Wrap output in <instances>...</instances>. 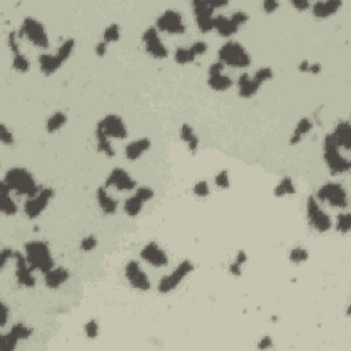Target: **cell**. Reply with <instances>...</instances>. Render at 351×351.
<instances>
[{
    "instance_id": "6da1fadb",
    "label": "cell",
    "mask_w": 351,
    "mask_h": 351,
    "mask_svg": "<svg viewBox=\"0 0 351 351\" xmlns=\"http://www.w3.org/2000/svg\"><path fill=\"white\" fill-rule=\"evenodd\" d=\"M6 184L17 195L24 197H34L40 191L37 183L34 180L33 174L24 167H11L5 176Z\"/></svg>"
},
{
    "instance_id": "7a4b0ae2",
    "label": "cell",
    "mask_w": 351,
    "mask_h": 351,
    "mask_svg": "<svg viewBox=\"0 0 351 351\" xmlns=\"http://www.w3.org/2000/svg\"><path fill=\"white\" fill-rule=\"evenodd\" d=\"M25 257L29 266L33 270L46 275L54 268V259L51 255L50 247L43 240H32L25 244Z\"/></svg>"
},
{
    "instance_id": "3957f363",
    "label": "cell",
    "mask_w": 351,
    "mask_h": 351,
    "mask_svg": "<svg viewBox=\"0 0 351 351\" xmlns=\"http://www.w3.org/2000/svg\"><path fill=\"white\" fill-rule=\"evenodd\" d=\"M324 161L334 176L347 173L351 169V162L340 154V148L335 142L332 133L326 134L324 139Z\"/></svg>"
},
{
    "instance_id": "277c9868",
    "label": "cell",
    "mask_w": 351,
    "mask_h": 351,
    "mask_svg": "<svg viewBox=\"0 0 351 351\" xmlns=\"http://www.w3.org/2000/svg\"><path fill=\"white\" fill-rule=\"evenodd\" d=\"M218 62L230 67H247L250 66L251 58L240 43L228 42L218 50Z\"/></svg>"
},
{
    "instance_id": "5b68a950",
    "label": "cell",
    "mask_w": 351,
    "mask_h": 351,
    "mask_svg": "<svg viewBox=\"0 0 351 351\" xmlns=\"http://www.w3.org/2000/svg\"><path fill=\"white\" fill-rule=\"evenodd\" d=\"M20 37H25L30 44L38 48H48L50 47V38L47 34V30L42 22L37 21L33 17H26L22 21L21 29H20Z\"/></svg>"
},
{
    "instance_id": "8992f818",
    "label": "cell",
    "mask_w": 351,
    "mask_h": 351,
    "mask_svg": "<svg viewBox=\"0 0 351 351\" xmlns=\"http://www.w3.org/2000/svg\"><path fill=\"white\" fill-rule=\"evenodd\" d=\"M318 201L325 202L332 207L336 209H347L348 206V198H347L346 189L338 183H326L317 191Z\"/></svg>"
},
{
    "instance_id": "52a82bcc",
    "label": "cell",
    "mask_w": 351,
    "mask_h": 351,
    "mask_svg": "<svg viewBox=\"0 0 351 351\" xmlns=\"http://www.w3.org/2000/svg\"><path fill=\"white\" fill-rule=\"evenodd\" d=\"M306 213H307V220H309L310 226L314 230H317L320 233H325V232L330 229V226H332L330 217L320 207L317 199L314 197H310L307 199Z\"/></svg>"
},
{
    "instance_id": "ba28073f",
    "label": "cell",
    "mask_w": 351,
    "mask_h": 351,
    "mask_svg": "<svg viewBox=\"0 0 351 351\" xmlns=\"http://www.w3.org/2000/svg\"><path fill=\"white\" fill-rule=\"evenodd\" d=\"M193 270V263L188 259H185L183 262L169 275V276L163 277L162 280L159 281L158 291L159 294H169L173 289H176L179 285L183 283L185 277L188 276L189 273Z\"/></svg>"
},
{
    "instance_id": "9c48e42d",
    "label": "cell",
    "mask_w": 351,
    "mask_h": 351,
    "mask_svg": "<svg viewBox=\"0 0 351 351\" xmlns=\"http://www.w3.org/2000/svg\"><path fill=\"white\" fill-rule=\"evenodd\" d=\"M54 197V191L51 188H40L34 197H30L26 199L24 205V213L29 220L37 218L40 214L47 209V206Z\"/></svg>"
},
{
    "instance_id": "30bf717a",
    "label": "cell",
    "mask_w": 351,
    "mask_h": 351,
    "mask_svg": "<svg viewBox=\"0 0 351 351\" xmlns=\"http://www.w3.org/2000/svg\"><path fill=\"white\" fill-rule=\"evenodd\" d=\"M96 129H99L102 133L107 136L109 139H118L124 140L128 138V129H126L125 122L122 121L121 117L115 114H109L98 124Z\"/></svg>"
},
{
    "instance_id": "8fae6325",
    "label": "cell",
    "mask_w": 351,
    "mask_h": 351,
    "mask_svg": "<svg viewBox=\"0 0 351 351\" xmlns=\"http://www.w3.org/2000/svg\"><path fill=\"white\" fill-rule=\"evenodd\" d=\"M157 28L169 34H183L185 32L183 15L176 10H166L161 14L157 18Z\"/></svg>"
},
{
    "instance_id": "7c38bea8",
    "label": "cell",
    "mask_w": 351,
    "mask_h": 351,
    "mask_svg": "<svg viewBox=\"0 0 351 351\" xmlns=\"http://www.w3.org/2000/svg\"><path fill=\"white\" fill-rule=\"evenodd\" d=\"M125 277L130 287L139 291H148L151 288L150 279L147 273L140 268L138 261H129L125 266Z\"/></svg>"
},
{
    "instance_id": "4fadbf2b",
    "label": "cell",
    "mask_w": 351,
    "mask_h": 351,
    "mask_svg": "<svg viewBox=\"0 0 351 351\" xmlns=\"http://www.w3.org/2000/svg\"><path fill=\"white\" fill-rule=\"evenodd\" d=\"M143 43L146 47V51L150 56L154 59H165L169 55V51L159 37L158 30L155 28H148L143 33Z\"/></svg>"
},
{
    "instance_id": "5bb4252c",
    "label": "cell",
    "mask_w": 351,
    "mask_h": 351,
    "mask_svg": "<svg viewBox=\"0 0 351 351\" xmlns=\"http://www.w3.org/2000/svg\"><path fill=\"white\" fill-rule=\"evenodd\" d=\"M14 261H15V279H17L18 284L21 287H26V288L34 287L36 279L32 275L33 269L29 266L25 255H22V252H20V251H15Z\"/></svg>"
},
{
    "instance_id": "9a60e30c",
    "label": "cell",
    "mask_w": 351,
    "mask_h": 351,
    "mask_svg": "<svg viewBox=\"0 0 351 351\" xmlns=\"http://www.w3.org/2000/svg\"><path fill=\"white\" fill-rule=\"evenodd\" d=\"M106 187H114L118 191H132L136 188V180L122 167H115L106 179Z\"/></svg>"
},
{
    "instance_id": "2e32d148",
    "label": "cell",
    "mask_w": 351,
    "mask_h": 351,
    "mask_svg": "<svg viewBox=\"0 0 351 351\" xmlns=\"http://www.w3.org/2000/svg\"><path fill=\"white\" fill-rule=\"evenodd\" d=\"M140 257H142L143 261H146L148 265L154 266V268H163L169 263V258H167L165 250L161 248L158 243L155 242L147 243L146 246L143 247V250L140 251Z\"/></svg>"
},
{
    "instance_id": "e0dca14e",
    "label": "cell",
    "mask_w": 351,
    "mask_h": 351,
    "mask_svg": "<svg viewBox=\"0 0 351 351\" xmlns=\"http://www.w3.org/2000/svg\"><path fill=\"white\" fill-rule=\"evenodd\" d=\"M209 87L214 91L218 92H224L226 89H229L232 87L233 81L230 80V77L224 73V65L221 62H214L209 69V80H207Z\"/></svg>"
},
{
    "instance_id": "ac0fdd59",
    "label": "cell",
    "mask_w": 351,
    "mask_h": 351,
    "mask_svg": "<svg viewBox=\"0 0 351 351\" xmlns=\"http://www.w3.org/2000/svg\"><path fill=\"white\" fill-rule=\"evenodd\" d=\"M207 51V44L205 42L193 43L189 48H177L174 52V61L179 65H187V63L193 62L198 56H202Z\"/></svg>"
},
{
    "instance_id": "d6986e66",
    "label": "cell",
    "mask_w": 351,
    "mask_h": 351,
    "mask_svg": "<svg viewBox=\"0 0 351 351\" xmlns=\"http://www.w3.org/2000/svg\"><path fill=\"white\" fill-rule=\"evenodd\" d=\"M335 142L339 146V148L350 151L351 150V125L347 121H340L335 128L334 133Z\"/></svg>"
},
{
    "instance_id": "ffe728a7",
    "label": "cell",
    "mask_w": 351,
    "mask_h": 351,
    "mask_svg": "<svg viewBox=\"0 0 351 351\" xmlns=\"http://www.w3.org/2000/svg\"><path fill=\"white\" fill-rule=\"evenodd\" d=\"M11 193V189L9 188V185L6 184L5 181L0 183V211L5 214V216H15L18 211L17 203L11 199L10 197Z\"/></svg>"
},
{
    "instance_id": "44dd1931",
    "label": "cell",
    "mask_w": 351,
    "mask_h": 351,
    "mask_svg": "<svg viewBox=\"0 0 351 351\" xmlns=\"http://www.w3.org/2000/svg\"><path fill=\"white\" fill-rule=\"evenodd\" d=\"M342 2L339 0H328V2H317L311 7V13L316 18H328L338 13V10L342 7Z\"/></svg>"
},
{
    "instance_id": "7402d4cb",
    "label": "cell",
    "mask_w": 351,
    "mask_h": 351,
    "mask_svg": "<svg viewBox=\"0 0 351 351\" xmlns=\"http://www.w3.org/2000/svg\"><path fill=\"white\" fill-rule=\"evenodd\" d=\"M151 142L150 139L142 138L134 140V142L129 143L128 146L125 147V157L128 161H138L140 157H143L144 152L150 150Z\"/></svg>"
},
{
    "instance_id": "603a6c76",
    "label": "cell",
    "mask_w": 351,
    "mask_h": 351,
    "mask_svg": "<svg viewBox=\"0 0 351 351\" xmlns=\"http://www.w3.org/2000/svg\"><path fill=\"white\" fill-rule=\"evenodd\" d=\"M69 280V270L65 268H52L44 275L46 285L51 289L59 288Z\"/></svg>"
},
{
    "instance_id": "cb8c5ba5",
    "label": "cell",
    "mask_w": 351,
    "mask_h": 351,
    "mask_svg": "<svg viewBox=\"0 0 351 351\" xmlns=\"http://www.w3.org/2000/svg\"><path fill=\"white\" fill-rule=\"evenodd\" d=\"M259 85L254 79H251L250 75L244 73L239 77L238 80V89H239V95L244 99H248V98H252L255 93L258 92Z\"/></svg>"
},
{
    "instance_id": "d4e9b609",
    "label": "cell",
    "mask_w": 351,
    "mask_h": 351,
    "mask_svg": "<svg viewBox=\"0 0 351 351\" xmlns=\"http://www.w3.org/2000/svg\"><path fill=\"white\" fill-rule=\"evenodd\" d=\"M96 199L102 211L107 216H113L118 209L117 201L113 197H110L109 192L106 191V187H99L96 191Z\"/></svg>"
},
{
    "instance_id": "484cf974",
    "label": "cell",
    "mask_w": 351,
    "mask_h": 351,
    "mask_svg": "<svg viewBox=\"0 0 351 351\" xmlns=\"http://www.w3.org/2000/svg\"><path fill=\"white\" fill-rule=\"evenodd\" d=\"M38 66H40L43 74L51 75L54 74L55 71H58L59 67L62 66V62L56 55L43 54L38 56Z\"/></svg>"
},
{
    "instance_id": "4316f807",
    "label": "cell",
    "mask_w": 351,
    "mask_h": 351,
    "mask_svg": "<svg viewBox=\"0 0 351 351\" xmlns=\"http://www.w3.org/2000/svg\"><path fill=\"white\" fill-rule=\"evenodd\" d=\"M313 129V122L311 120L307 117L301 118V121L298 122V125L295 126L292 134H291V139H289V144L291 146H297L299 143L303 140L306 134H309Z\"/></svg>"
},
{
    "instance_id": "83f0119b",
    "label": "cell",
    "mask_w": 351,
    "mask_h": 351,
    "mask_svg": "<svg viewBox=\"0 0 351 351\" xmlns=\"http://www.w3.org/2000/svg\"><path fill=\"white\" fill-rule=\"evenodd\" d=\"M214 30H217L218 34L222 37H230L239 30V28L235 25L232 20L225 15H218L214 18Z\"/></svg>"
},
{
    "instance_id": "f1b7e54d",
    "label": "cell",
    "mask_w": 351,
    "mask_h": 351,
    "mask_svg": "<svg viewBox=\"0 0 351 351\" xmlns=\"http://www.w3.org/2000/svg\"><path fill=\"white\" fill-rule=\"evenodd\" d=\"M180 138L185 143V146L188 147V150L195 154L199 147V139H198L195 130L192 129V126L189 124H183L180 129Z\"/></svg>"
},
{
    "instance_id": "f546056e",
    "label": "cell",
    "mask_w": 351,
    "mask_h": 351,
    "mask_svg": "<svg viewBox=\"0 0 351 351\" xmlns=\"http://www.w3.org/2000/svg\"><path fill=\"white\" fill-rule=\"evenodd\" d=\"M7 334H9L10 338L18 343L20 340L29 339L32 336V334H33V329L29 328V326H26L25 324H22V322H18V324H14L13 328Z\"/></svg>"
},
{
    "instance_id": "4dcf8cb0",
    "label": "cell",
    "mask_w": 351,
    "mask_h": 351,
    "mask_svg": "<svg viewBox=\"0 0 351 351\" xmlns=\"http://www.w3.org/2000/svg\"><path fill=\"white\" fill-rule=\"evenodd\" d=\"M295 193H297V187L294 184L291 177H284L275 188V195L277 198L288 197V195H295Z\"/></svg>"
},
{
    "instance_id": "1f68e13d",
    "label": "cell",
    "mask_w": 351,
    "mask_h": 351,
    "mask_svg": "<svg viewBox=\"0 0 351 351\" xmlns=\"http://www.w3.org/2000/svg\"><path fill=\"white\" fill-rule=\"evenodd\" d=\"M66 122H67L66 114L62 113V111H56V113H54L50 118H48L46 128L50 133H55V132H58V130L61 129V128H62Z\"/></svg>"
},
{
    "instance_id": "d6a6232c",
    "label": "cell",
    "mask_w": 351,
    "mask_h": 351,
    "mask_svg": "<svg viewBox=\"0 0 351 351\" xmlns=\"http://www.w3.org/2000/svg\"><path fill=\"white\" fill-rule=\"evenodd\" d=\"M143 205H144V202H143L140 198L136 197V195H133V197L128 198L125 201V203H124V211H125L129 217H136V216H139L140 211H142Z\"/></svg>"
},
{
    "instance_id": "836d02e7",
    "label": "cell",
    "mask_w": 351,
    "mask_h": 351,
    "mask_svg": "<svg viewBox=\"0 0 351 351\" xmlns=\"http://www.w3.org/2000/svg\"><path fill=\"white\" fill-rule=\"evenodd\" d=\"M95 136H96L98 150L101 151V152H103L106 157H111V158H113L114 155H115V151H114L113 146H111V143H110V139L102 133L99 129L95 130Z\"/></svg>"
},
{
    "instance_id": "e575fe53",
    "label": "cell",
    "mask_w": 351,
    "mask_h": 351,
    "mask_svg": "<svg viewBox=\"0 0 351 351\" xmlns=\"http://www.w3.org/2000/svg\"><path fill=\"white\" fill-rule=\"evenodd\" d=\"M246 262H247L246 251H239L238 255H236V258H235V261L230 263V266H229L230 275H233V276H236V277L242 276L243 266L246 265Z\"/></svg>"
},
{
    "instance_id": "d590c367",
    "label": "cell",
    "mask_w": 351,
    "mask_h": 351,
    "mask_svg": "<svg viewBox=\"0 0 351 351\" xmlns=\"http://www.w3.org/2000/svg\"><path fill=\"white\" fill-rule=\"evenodd\" d=\"M74 38H67V40H65V42L61 44V47H59L58 51H56V54H55L59 59H61V62H66L67 59L70 58L71 52L74 50Z\"/></svg>"
},
{
    "instance_id": "8d00e7d4",
    "label": "cell",
    "mask_w": 351,
    "mask_h": 351,
    "mask_svg": "<svg viewBox=\"0 0 351 351\" xmlns=\"http://www.w3.org/2000/svg\"><path fill=\"white\" fill-rule=\"evenodd\" d=\"M192 10L195 17H202V15H213L214 10L211 9L209 2H202V0H193Z\"/></svg>"
},
{
    "instance_id": "74e56055",
    "label": "cell",
    "mask_w": 351,
    "mask_h": 351,
    "mask_svg": "<svg viewBox=\"0 0 351 351\" xmlns=\"http://www.w3.org/2000/svg\"><path fill=\"white\" fill-rule=\"evenodd\" d=\"M309 259V252L303 247H295L289 251V261L294 265H302Z\"/></svg>"
},
{
    "instance_id": "f35d334b",
    "label": "cell",
    "mask_w": 351,
    "mask_h": 351,
    "mask_svg": "<svg viewBox=\"0 0 351 351\" xmlns=\"http://www.w3.org/2000/svg\"><path fill=\"white\" fill-rule=\"evenodd\" d=\"M13 67L14 70L20 71V73H26L30 69V63L25 55L22 52H18V54L13 55Z\"/></svg>"
},
{
    "instance_id": "ab89813d",
    "label": "cell",
    "mask_w": 351,
    "mask_h": 351,
    "mask_svg": "<svg viewBox=\"0 0 351 351\" xmlns=\"http://www.w3.org/2000/svg\"><path fill=\"white\" fill-rule=\"evenodd\" d=\"M121 37V30H120V26L117 24H113L106 28L105 33H103V42L106 44H110V43H115L120 40Z\"/></svg>"
},
{
    "instance_id": "60d3db41",
    "label": "cell",
    "mask_w": 351,
    "mask_h": 351,
    "mask_svg": "<svg viewBox=\"0 0 351 351\" xmlns=\"http://www.w3.org/2000/svg\"><path fill=\"white\" fill-rule=\"evenodd\" d=\"M351 228V216L348 213L339 214L336 220V230L340 233H348Z\"/></svg>"
},
{
    "instance_id": "b9f144b4",
    "label": "cell",
    "mask_w": 351,
    "mask_h": 351,
    "mask_svg": "<svg viewBox=\"0 0 351 351\" xmlns=\"http://www.w3.org/2000/svg\"><path fill=\"white\" fill-rule=\"evenodd\" d=\"M197 18V25L199 28L201 32L203 33H207V32H211L214 30V17L213 15H202V17H195Z\"/></svg>"
},
{
    "instance_id": "7bdbcfd3",
    "label": "cell",
    "mask_w": 351,
    "mask_h": 351,
    "mask_svg": "<svg viewBox=\"0 0 351 351\" xmlns=\"http://www.w3.org/2000/svg\"><path fill=\"white\" fill-rule=\"evenodd\" d=\"M252 79H254L259 85H262L263 83H266V81L273 79V70L270 67H261V69H258V70L255 71V74L252 75Z\"/></svg>"
},
{
    "instance_id": "ee69618b",
    "label": "cell",
    "mask_w": 351,
    "mask_h": 351,
    "mask_svg": "<svg viewBox=\"0 0 351 351\" xmlns=\"http://www.w3.org/2000/svg\"><path fill=\"white\" fill-rule=\"evenodd\" d=\"M214 183L217 185L218 188L222 189H228L230 187V179H229V173L228 170H221L218 171L216 179H214Z\"/></svg>"
},
{
    "instance_id": "f6af8a7d",
    "label": "cell",
    "mask_w": 351,
    "mask_h": 351,
    "mask_svg": "<svg viewBox=\"0 0 351 351\" xmlns=\"http://www.w3.org/2000/svg\"><path fill=\"white\" fill-rule=\"evenodd\" d=\"M84 332L88 339H96L99 335V325H98L96 320H89L84 326Z\"/></svg>"
},
{
    "instance_id": "bcb514c9",
    "label": "cell",
    "mask_w": 351,
    "mask_h": 351,
    "mask_svg": "<svg viewBox=\"0 0 351 351\" xmlns=\"http://www.w3.org/2000/svg\"><path fill=\"white\" fill-rule=\"evenodd\" d=\"M0 142L3 143L5 146H13L14 144L13 133L10 132L9 128H7L5 124L0 125Z\"/></svg>"
},
{
    "instance_id": "7dc6e473",
    "label": "cell",
    "mask_w": 351,
    "mask_h": 351,
    "mask_svg": "<svg viewBox=\"0 0 351 351\" xmlns=\"http://www.w3.org/2000/svg\"><path fill=\"white\" fill-rule=\"evenodd\" d=\"M193 193H195V195H197V197H199V198L209 197V193H210L209 184H207L205 180L198 181L197 184L193 185Z\"/></svg>"
},
{
    "instance_id": "c3c4849f",
    "label": "cell",
    "mask_w": 351,
    "mask_h": 351,
    "mask_svg": "<svg viewBox=\"0 0 351 351\" xmlns=\"http://www.w3.org/2000/svg\"><path fill=\"white\" fill-rule=\"evenodd\" d=\"M98 246V239L95 236H87L81 240V244H80V248L85 252H89V251L95 250Z\"/></svg>"
},
{
    "instance_id": "681fc988",
    "label": "cell",
    "mask_w": 351,
    "mask_h": 351,
    "mask_svg": "<svg viewBox=\"0 0 351 351\" xmlns=\"http://www.w3.org/2000/svg\"><path fill=\"white\" fill-rule=\"evenodd\" d=\"M14 254H15V250H13V248H3L2 250V252H0V269L2 270H5L9 261L14 259Z\"/></svg>"
},
{
    "instance_id": "f907efd6",
    "label": "cell",
    "mask_w": 351,
    "mask_h": 351,
    "mask_svg": "<svg viewBox=\"0 0 351 351\" xmlns=\"http://www.w3.org/2000/svg\"><path fill=\"white\" fill-rule=\"evenodd\" d=\"M17 37H18L17 32H10L9 38H7V46H9V50L11 51V54L13 55L18 54V52H21V50H20V46H18Z\"/></svg>"
},
{
    "instance_id": "816d5d0a",
    "label": "cell",
    "mask_w": 351,
    "mask_h": 351,
    "mask_svg": "<svg viewBox=\"0 0 351 351\" xmlns=\"http://www.w3.org/2000/svg\"><path fill=\"white\" fill-rule=\"evenodd\" d=\"M136 197L140 198L144 203L148 201H151L152 198H154V191L150 188V187H140V188L136 191V193H134Z\"/></svg>"
},
{
    "instance_id": "f5cc1de1",
    "label": "cell",
    "mask_w": 351,
    "mask_h": 351,
    "mask_svg": "<svg viewBox=\"0 0 351 351\" xmlns=\"http://www.w3.org/2000/svg\"><path fill=\"white\" fill-rule=\"evenodd\" d=\"M230 20H232V22H233L235 25L238 26V28H240V26H243L247 21H248V15H247L244 11H235V13L232 14Z\"/></svg>"
},
{
    "instance_id": "db71d44e",
    "label": "cell",
    "mask_w": 351,
    "mask_h": 351,
    "mask_svg": "<svg viewBox=\"0 0 351 351\" xmlns=\"http://www.w3.org/2000/svg\"><path fill=\"white\" fill-rule=\"evenodd\" d=\"M279 6H280V3L277 2V0H265L263 2V11L266 14H272L275 13L277 9H279Z\"/></svg>"
},
{
    "instance_id": "11a10c76",
    "label": "cell",
    "mask_w": 351,
    "mask_h": 351,
    "mask_svg": "<svg viewBox=\"0 0 351 351\" xmlns=\"http://www.w3.org/2000/svg\"><path fill=\"white\" fill-rule=\"evenodd\" d=\"M0 311H2V316H0V326H2V328H5L7 321H9V316H10L9 306L6 305L5 302H2V305H0Z\"/></svg>"
},
{
    "instance_id": "9f6ffc18",
    "label": "cell",
    "mask_w": 351,
    "mask_h": 351,
    "mask_svg": "<svg viewBox=\"0 0 351 351\" xmlns=\"http://www.w3.org/2000/svg\"><path fill=\"white\" fill-rule=\"evenodd\" d=\"M273 347V340L270 336H263L258 343L259 350H268V348H272Z\"/></svg>"
},
{
    "instance_id": "6f0895ef",
    "label": "cell",
    "mask_w": 351,
    "mask_h": 351,
    "mask_svg": "<svg viewBox=\"0 0 351 351\" xmlns=\"http://www.w3.org/2000/svg\"><path fill=\"white\" fill-rule=\"evenodd\" d=\"M291 6L295 7L297 10H299V11H305V10H307L310 7V3L306 2V0H291Z\"/></svg>"
},
{
    "instance_id": "680465c9",
    "label": "cell",
    "mask_w": 351,
    "mask_h": 351,
    "mask_svg": "<svg viewBox=\"0 0 351 351\" xmlns=\"http://www.w3.org/2000/svg\"><path fill=\"white\" fill-rule=\"evenodd\" d=\"M95 52H96V55L99 58H103L106 55V52H107V44H106L105 42L98 43L96 47H95Z\"/></svg>"
},
{
    "instance_id": "91938a15",
    "label": "cell",
    "mask_w": 351,
    "mask_h": 351,
    "mask_svg": "<svg viewBox=\"0 0 351 351\" xmlns=\"http://www.w3.org/2000/svg\"><path fill=\"white\" fill-rule=\"evenodd\" d=\"M310 74H320L321 73V65L320 63H310Z\"/></svg>"
},
{
    "instance_id": "94428289",
    "label": "cell",
    "mask_w": 351,
    "mask_h": 351,
    "mask_svg": "<svg viewBox=\"0 0 351 351\" xmlns=\"http://www.w3.org/2000/svg\"><path fill=\"white\" fill-rule=\"evenodd\" d=\"M298 69H299V71H301V73H309V70H310V62H309V61H302V62L299 63V66H298Z\"/></svg>"
},
{
    "instance_id": "6125c7cd",
    "label": "cell",
    "mask_w": 351,
    "mask_h": 351,
    "mask_svg": "<svg viewBox=\"0 0 351 351\" xmlns=\"http://www.w3.org/2000/svg\"><path fill=\"white\" fill-rule=\"evenodd\" d=\"M210 6H211V9L216 10V9H221V7H225V6H228V2H209Z\"/></svg>"
}]
</instances>
